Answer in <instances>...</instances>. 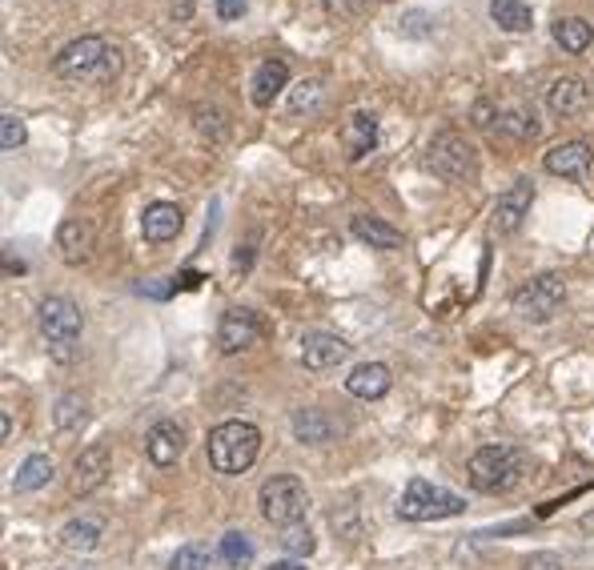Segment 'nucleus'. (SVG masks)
<instances>
[{
  "label": "nucleus",
  "mask_w": 594,
  "mask_h": 570,
  "mask_svg": "<svg viewBox=\"0 0 594 570\" xmlns=\"http://www.w3.org/2000/svg\"><path fill=\"white\" fill-rule=\"evenodd\" d=\"M53 73L65 77V81H113L121 73V53L105 41V37H77L69 41L57 61H53Z\"/></svg>",
  "instance_id": "nucleus-1"
},
{
  "label": "nucleus",
  "mask_w": 594,
  "mask_h": 570,
  "mask_svg": "<svg viewBox=\"0 0 594 570\" xmlns=\"http://www.w3.org/2000/svg\"><path fill=\"white\" fill-rule=\"evenodd\" d=\"M205 450H209V466L217 474H225V478L245 474L257 462V454H261V430L253 422H241V418L237 422H221V426L209 430Z\"/></svg>",
  "instance_id": "nucleus-2"
},
{
  "label": "nucleus",
  "mask_w": 594,
  "mask_h": 570,
  "mask_svg": "<svg viewBox=\"0 0 594 570\" xmlns=\"http://www.w3.org/2000/svg\"><path fill=\"white\" fill-rule=\"evenodd\" d=\"M37 326H41L45 346H49V354H53L57 362H73V358H77V350H81V330H85V314H81V306H77L73 298H65V294L45 298L41 310H37Z\"/></svg>",
  "instance_id": "nucleus-3"
},
{
  "label": "nucleus",
  "mask_w": 594,
  "mask_h": 570,
  "mask_svg": "<svg viewBox=\"0 0 594 570\" xmlns=\"http://www.w3.org/2000/svg\"><path fill=\"white\" fill-rule=\"evenodd\" d=\"M470 486L482 494H506L522 482V454L510 446H482L470 458Z\"/></svg>",
  "instance_id": "nucleus-4"
},
{
  "label": "nucleus",
  "mask_w": 594,
  "mask_h": 570,
  "mask_svg": "<svg viewBox=\"0 0 594 570\" xmlns=\"http://www.w3.org/2000/svg\"><path fill=\"white\" fill-rule=\"evenodd\" d=\"M426 169H430L434 177L450 181V185H462V181H474V173H478V153H474V145H470L462 133L446 129V133H438V137L430 141V149H426Z\"/></svg>",
  "instance_id": "nucleus-5"
},
{
  "label": "nucleus",
  "mask_w": 594,
  "mask_h": 570,
  "mask_svg": "<svg viewBox=\"0 0 594 570\" xmlns=\"http://www.w3.org/2000/svg\"><path fill=\"white\" fill-rule=\"evenodd\" d=\"M310 510V494L302 486V478L293 474H273L261 482V514L273 526H293V522H306Z\"/></svg>",
  "instance_id": "nucleus-6"
},
{
  "label": "nucleus",
  "mask_w": 594,
  "mask_h": 570,
  "mask_svg": "<svg viewBox=\"0 0 594 570\" xmlns=\"http://www.w3.org/2000/svg\"><path fill=\"white\" fill-rule=\"evenodd\" d=\"M462 510H466V502L458 494H450L426 478H414L398 502V518H406V522H434V518H450Z\"/></svg>",
  "instance_id": "nucleus-7"
},
{
  "label": "nucleus",
  "mask_w": 594,
  "mask_h": 570,
  "mask_svg": "<svg viewBox=\"0 0 594 570\" xmlns=\"http://www.w3.org/2000/svg\"><path fill=\"white\" fill-rule=\"evenodd\" d=\"M566 302V285L558 273H542L534 277L530 285H522V290L514 294V314L522 322H550Z\"/></svg>",
  "instance_id": "nucleus-8"
},
{
  "label": "nucleus",
  "mask_w": 594,
  "mask_h": 570,
  "mask_svg": "<svg viewBox=\"0 0 594 570\" xmlns=\"http://www.w3.org/2000/svg\"><path fill=\"white\" fill-rule=\"evenodd\" d=\"M542 169L554 177H566V181H586L594 169V149L586 141H562V145L546 149Z\"/></svg>",
  "instance_id": "nucleus-9"
},
{
  "label": "nucleus",
  "mask_w": 594,
  "mask_h": 570,
  "mask_svg": "<svg viewBox=\"0 0 594 570\" xmlns=\"http://www.w3.org/2000/svg\"><path fill=\"white\" fill-rule=\"evenodd\" d=\"M257 338H261V322H257L253 310L233 306V310L221 314V322H217V346H221V354H241Z\"/></svg>",
  "instance_id": "nucleus-10"
},
{
  "label": "nucleus",
  "mask_w": 594,
  "mask_h": 570,
  "mask_svg": "<svg viewBox=\"0 0 594 570\" xmlns=\"http://www.w3.org/2000/svg\"><path fill=\"white\" fill-rule=\"evenodd\" d=\"M530 205H534V181L530 177H518L498 197V205H494V229L498 233H518L522 221H526V213H530Z\"/></svg>",
  "instance_id": "nucleus-11"
},
{
  "label": "nucleus",
  "mask_w": 594,
  "mask_h": 570,
  "mask_svg": "<svg viewBox=\"0 0 594 570\" xmlns=\"http://www.w3.org/2000/svg\"><path fill=\"white\" fill-rule=\"evenodd\" d=\"M350 354H354V346L346 338L330 334V330H314V334L302 338V362H306V370H334Z\"/></svg>",
  "instance_id": "nucleus-12"
},
{
  "label": "nucleus",
  "mask_w": 594,
  "mask_h": 570,
  "mask_svg": "<svg viewBox=\"0 0 594 570\" xmlns=\"http://www.w3.org/2000/svg\"><path fill=\"white\" fill-rule=\"evenodd\" d=\"M113 462H109V446L105 442H93L77 454L73 462V494H93L97 486H105Z\"/></svg>",
  "instance_id": "nucleus-13"
},
{
  "label": "nucleus",
  "mask_w": 594,
  "mask_h": 570,
  "mask_svg": "<svg viewBox=\"0 0 594 570\" xmlns=\"http://www.w3.org/2000/svg\"><path fill=\"white\" fill-rule=\"evenodd\" d=\"M145 454L157 470H169L177 466V458L185 454V430L177 422H157L149 434H145Z\"/></svg>",
  "instance_id": "nucleus-14"
},
{
  "label": "nucleus",
  "mask_w": 594,
  "mask_h": 570,
  "mask_svg": "<svg viewBox=\"0 0 594 570\" xmlns=\"http://www.w3.org/2000/svg\"><path fill=\"white\" fill-rule=\"evenodd\" d=\"M181 229H185V213H181L173 201H153V205L141 213V233H145L149 245H165V241H173Z\"/></svg>",
  "instance_id": "nucleus-15"
},
{
  "label": "nucleus",
  "mask_w": 594,
  "mask_h": 570,
  "mask_svg": "<svg viewBox=\"0 0 594 570\" xmlns=\"http://www.w3.org/2000/svg\"><path fill=\"white\" fill-rule=\"evenodd\" d=\"M93 245H97V233L89 221L81 217H69L61 229H57V253L65 265H85L93 257Z\"/></svg>",
  "instance_id": "nucleus-16"
},
{
  "label": "nucleus",
  "mask_w": 594,
  "mask_h": 570,
  "mask_svg": "<svg viewBox=\"0 0 594 570\" xmlns=\"http://www.w3.org/2000/svg\"><path fill=\"white\" fill-rule=\"evenodd\" d=\"M390 366L386 362H362V366H354V374H346V390L354 394V398H362V402H378V398H386L390 394Z\"/></svg>",
  "instance_id": "nucleus-17"
},
{
  "label": "nucleus",
  "mask_w": 594,
  "mask_h": 570,
  "mask_svg": "<svg viewBox=\"0 0 594 570\" xmlns=\"http://www.w3.org/2000/svg\"><path fill=\"white\" fill-rule=\"evenodd\" d=\"M342 145H346V157L350 161H362L366 153H374V145H378V117L366 113V109L350 113L346 117V129H342Z\"/></svg>",
  "instance_id": "nucleus-18"
},
{
  "label": "nucleus",
  "mask_w": 594,
  "mask_h": 570,
  "mask_svg": "<svg viewBox=\"0 0 594 570\" xmlns=\"http://www.w3.org/2000/svg\"><path fill=\"white\" fill-rule=\"evenodd\" d=\"M546 105L554 117H578L586 105H590V89L578 81V77H558L550 89H546Z\"/></svg>",
  "instance_id": "nucleus-19"
},
{
  "label": "nucleus",
  "mask_w": 594,
  "mask_h": 570,
  "mask_svg": "<svg viewBox=\"0 0 594 570\" xmlns=\"http://www.w3.org/2000/svg\"><path fill=\"white\" fill-rule=\"evenodd\" d=\"M334 434H338V422H334L326 410L306 406V410H297V414H293V438H297V442L322 446V442H330Z\"/></svg>",
  "instance_id": "nucleus-20"
},
{
  "label": "nucleus",
  "mask_w": 594,
  "mask_h": 570,
  "mask_svg": "<svg viewBox=\"0 0 594 570\" xmlns=\"http://www.w3.org/2000/svg\"><path fill=\"white\" fill-rule=\"evenodd\" d=\"M285 85H289V65H285V61H261L257 73H253V89H249V97H253L257 109H269L273 97H277Z\"/></svg>",
  "instance_id": "nucleus-21"
},
{
  "label": "nucleus",
  "mask_w": 594,
  "mask_h": 570,
  "mask_svg": "<svg viewBox=\"0 0 594 570\" xmlns=\"http://www.w3.org/2000/svg\"><path fill=\"white\" fill-rule=\"evenodd\" d=\"M101 538H105V526H101L97 518H73V522L61 526V538H57V542H61L69 554H89V550L101 546Z\"/></svg>",
  "instance_id": "nucleus-22"
},
{
  "label": "nucleus",
  "mask_w": 594,
  "mask_h": 570,
  "mask_svg": "<svg viewBox=\"0 0 594 570\" xmlns=\"http://www.w3.org/2000/svg\"><path fill=\"white\" fill-rule=\"evenodd\" d=\"M350 229H354L358 241H366V245H374V249H398V245H402V233H398L390 221H382V217L358 213V217L350 221Z\"/></svg>",
  "instance_id": "nucleus-23"
},
{
  "label": "nucleus",
  "mask_w": 594,
  "mask_h": 570,
  "mask_svg": "<svg viewBox=\"0 0 594 570\" xmlns=\"http://www.w3.org/2000/svg\"><path fill=\"white\" fill-rule=\"evenodd\" d=\"M554 41L562 45V53L582 57V53L594 45V29H590V21H582V17H562V21H554Z\"/></svg>",
  "instance_id": "nucleus-24"
},
{
  "label": "nucleus",
  "mask_w": 594,
  "mask_h": 570,
  "mask_svg": "<svg viewBox=\"0 0 594 570\" xmlns=\"http://www.w3.org/2000/svg\"><path fill=\"white\" fill-rule=\"evenodd\" d=\"M53 458L49 454H29L25 462H21V470H17V478H13V490L17 494H33V490H41V486H49L53 482Z\"/></svg>",
  "instance_id": "nucleus-25"
},
{
  "label": "nucleus",
  "mask_w": 594,
  "mask_h": 570,
  "mask_svg": "<svg viewBox=\"0 0 594 570\" xmlns=\"http://www.w3.org/2000/svg\"><path fill=\"white\" fill-rule=\"evenodd\" d=\"M490 17L502 33H530V25H534V17L522 0H490Z\"/></svg>",
  "instance_id": "nucleus-26"
},
{
  "label": "nucleus",
  "mask_w": 594,
  "mask_h": 570,
  "mask_svg": "<svg viewBox=\"0 0 594 570\" xmlns=\"http://www.w3.org/2000/svg\"><path fill=\"white\" fill-rule=\"evenodd\" d=\"M53 422L61 434H77L89 422V402L81 394H61V402L53 406Z\"/></svg>",
  "instance_id": "nucleus-27"
},
{
  "label": "nucleus",
  "mask_w": 594,
  "mask_h": 570,
  "mask_svg": "<svg viewBox=\"0 0 594 570\" xmlns=\"http://www.w3.org/2000/svg\"><path fill=\"white\" fill-rule=\"evenodd\" d=\"M217 558L225 562V566H245V562H253V542L241 534V530H229V534H221V546H217Z\"/></svg>",
  "instance_id": "nucleus-28"
},
{
  "label": "nucleus",
  "mask_w": 594,
  "mask_h": 570,
  "mask_svg": "<svg viewBox=\"0 0 594 570\" xmlns=\"http://www.w3.org/2000/svg\"><path fill=\"white\" fill-rule=\"evenodd\" d=\"M281 546H285L293 558H310L314 546H318V538H314V530H310L306 522H293V526H281Z\"/></svg>",
  "instance_id": "nucleus-29"
},
{
  "label": "nucleus",
  "mask_w": 594,
  "mask_h": 570,
  "mask_svg": "<svg viewBox=\"0 0 594 570\" xmlns=\"http://www.w3.org/2000/svg\"><path fill=\"white\" fill-rule=\"evenodd\" d=\"M494 133H506V137H518V141H534V137H538V121L514 109V113H502V117H498V125H494Z\"/></svg>",
  "instance_id": "nucleus-30"
},
{
  "label": "nucleus",
  "mask_w": 594,
  "mask_h": 570,
  "mask_svg": "<svg viewBox=\"0 0 594 570\" xmlns=\"http://www.w3.org/2000/svg\"><path fill=\"white\" fill-rule=\"evenodd\" d=\"M25 141H29V129H25V121H21L17 113H5V117H0V149H5V153H17V149H25Z\"/></svg>",
  "instance_id": "nucleus-31"
},
{
  "label": "nucleus",
  "mask_w": 594,
  "mask_h": 570,
  "mask_svg": "<svg viewBox=\"0 0 594 570\" xmlns=\"http://www.w3.org/2000/svg\"><path fill=\"white\" fill-rule=\"evenodd\" d=\"M209 562H213V554L201 542H189L169 558V570H209Z\"/></svg>",
  "instance_id": "nucleus-32"
},
{
  "label": "nucleus",
  "mask_w": 594,
  "mask_h": 570,
  "mask_svg": "<svg viewBox=\"0 0 594 570\" xmlns=\"http://www.w3.org/2000/svg\"><path fill=\"white\" fill-rule=\"evenodd\" d=\"M193 121H197V129H201L209 141H221V137H225V113H221L217 105H197V109H193Z\"/></svg>",
  "instance_id": "nucleus-33"
},
{
  "label": "nucleus",
  "mask_w": 594,
  "mask_h": 570,
  "mask_svg": "<svg viewBox=\"0 0 594 570\" xmlns=\"http://www.w3.org/2000/svg\"><path fill=\"white\" fill-rule=\"evenodd\" d=\"M318 97H322V85H318V81H310L306 89H297V93H293V113H310V109L318 105Z\"/></svg>",
  "instance_id": "nucleus-34"
},
{
  "label": "nucleus",
  "mask_w": 594,
  "mask_h": 570,
  "mask_svg": "<svg viewBox=\"0 0 594 570\" xmlns=\"http://www.w3.org/2000/svg\"><path fill=\"white\" fill-rule=\"evenodd\" d=\"M526 570H562V554H554V550H538V554L526 558Z\"/></svg>",
  "instance_id": "nucleus-35"
},
{
  "label": "nucleus",
  "mask_w": 594,
  "mask_h": 570,
  "mask_svg": "<svg viewBox=\"0 0 594 570\" xmlns=\"http://www.w3.org/2000/svg\"><path fill=\"white\" fill-rule=\"evenodd\" d=\"M217 17L221 21H241L245 17V0H217Z\"/></svg>",
  "instance_id": "nucleus-36"
},
{
  "label": "nucleus",
  "mask_w": 594,
  "mask_h": 570,
  "mask_svg": "<svg viewBox=\"0 0 594 570\" xmlns=\"http://www.w3.org/2000/svg\"><path fill=\"white\" fill-rule=\"evenodd\" d=\"M330 5V13H338V17H358L362 9H366V0H326Z\"/></svg>",
  "instance_id": "nucleus-37"
},
{
  "label": "nucleus",
  "mask_w": 594,
  "mask_h": 570,
  "mask_svg": "<svg viewBox=\"0 0 594 570\" xmlns=\"http://www.w3.org/2000/svg\"><path fill=\"white\" fill-rule=\"evenodd\" d=\"M169 290H173L169 281H149V285H141V294H149V298H169Z\"/></svg>",
  "instance_id": "nucleus-38"
},
{
  "label": "nucleus",
  "mask_w": 594,
  "mask_h": 570,
  "mask_svg": "<svg viewBox=\"0 0 594 570\" xmlns=\"http://www.w3.org/2000/svg\"><path fill=\"white\" fill-rule=\"evenodd\" d=\"M474 125H482V129H490V125H494V121H490V105H486V101H478V105H474Z\"/></svg>",
  "instance_id": "nucleus-39"
},
{
  "label": "nucleus",
  "mask_w": 594,
  "mask_h": 570,
  "mask_svg": "<svg viewBox=\"0 0 594 570\" xmlns=\"http://www.w3.org/2000/svg\"><path fill=\"white\" fill-rule=\"evenodd\" d=\"M269 570H310L306 562H297V558H285V562H273Z\"/></svg>",
  "instance_id": "nucleus-40"
}]
</instances>
